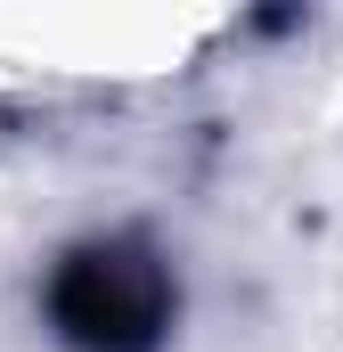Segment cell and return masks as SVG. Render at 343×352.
<instances>
[{
	"label": "cell",
	"instance_id": "1",
	"mask_svg": "<svg viewBox=\"0 0 343 352\" xmlns=\"http://www.w3.org/2000/svg\"><path fill=\"white\" fill-rule=\"evenodd\" d=\"M41 328L66 352H164L180 328V270L147 230H90L41 270Z\"/></svg>",
	"mask_w": 343,
	"mask_h": 352
}]
</instances>
